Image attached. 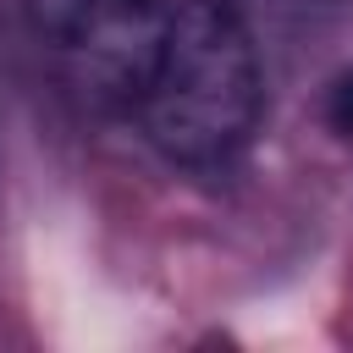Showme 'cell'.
<instances>
[{
    "instance_id": "7a4b0ae2",
    "label": "cell",
    "mask_w": 353,
    "mask_h": 353,
    "mask_svg": "<svg viewBox=\"0 0 353 353\" xmlns=\"http://www.w3.org/2000/svg\"><path fill=\"white\" fill-rule=\"evenodd\" d=\"M39 39H50L94 99L132 105L154 44L165 33V0H28Z\"/></svg>"
},
{
    "instance_id": "6da1fadb",
    "label": "cell",
    "mask_w": 353,
    "mask_h": 353,
    "mask_svg": "<svg viewBox=\"0 0 353 353\" xmlns=\"http://www.w3.org/2000/svg\"><path fill=\"white\" fill-rule=\"evenodd\" d=\"M149 143L176 165L232 160L265 110V72L248 22L226 0H176L132 99Z\"/></svg>"
},
{
    "instance_id": "3957f363",
    "label": "cell",
    "mask_w": 353,
    "mask_h": 353,
    "mask_svg": "<svg viewBox=\"0 0 353 353\" xmlns=\"http://www.w3.org/2000/svg\"><path fill=\"white\" fill-rule=\"evenodd\" d=\"M325 127L353 138V66H342L331 83H325Z\"/></svg>"
}]
</instances>
